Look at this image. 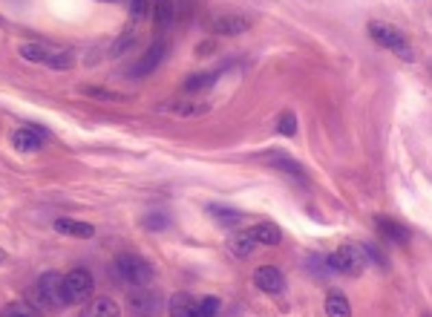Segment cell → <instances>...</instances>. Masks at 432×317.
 <instances>
[{
  "label": "cell",
  "instance_id": "cell-1",
  "mask_svg": "<svg viewBox=\"0 0 432 317\" xmlns=\"http://www.w3.org/2000/svg\"><path fill=\"white\" fill-rule=\"evenodd\" d=\"M32 297H35L38 306L52 309V312L69 306L66 294H64V277H61V274H55V271L40 274V280H38L35 288H32Z\"/></svg>",
  "mask_w": 432,
  "mask_h": 317
},
{
  "label": "cell",
  "instance_id": "cell-2",
  "mask_svg": "<svg viewBox=\"0 0 432 317\" xmlns=\"http://www.w3.org/2000/svg\"><path fill=\"white\" fill-rule=\"evenodd\" d=\"M116 274L130 283V286H147L153 280V266L142 254H133V251H121L116 257Z\"/></svg>",
  "mask_w": 432,
  "mask_h": 317
},
{
  "label": "cell",
  "instance_id": "cell-3",
  "mask_svg": "<svg viewBox=\"0 0 432 317\" xmlns=\"http://www.w3.org/2000/svg\"><path fill=\"white\" fill-rule=\"evenodd\" d=\"M329 268L338 274H360L366 268V248L360 245H340L338 251H331Z\"/></svg>",
  "mask_w": 432,
  "mask_h": 317
},
{
  "label": "cell",
  "instance_id": "cell-4",
  "mask_svg": "<svg viewBox=\"0 0 432 317\" xmlns=\"http://www.w3.org/2000/svg\"><path fill=\"white\" fill-rule=\"evenodd\" d=\"M66 303H90L92 297V274L87 268H75L64 277Z\"/></svg>",
  "mask_w": 432,
  "mask_h": 317
},
{
  "label": "cell",
  "instance_id": "cell-5",
  "mask_svg": "<svg viewBox=\"0 0 432 317\" xmlns=\"http://www.w3.org/2000/svg\"><path fill=\"white\" fill-rule=\"evenodd\" d=\"M369 35L374 44H381L386 49H392L395 55H403L407 61H412V52L407 47V40H403V35L395 29V26H386V23H369Z\"/></svg>",
  "mask_w": 432,
  "mask_h": 317
},
{
  "label": "cell",
  "instance_id": "cell-6",
  "mask_svg": "<svg viewBox=\"0 0 432 317\" xmlns=\"http://www.w3.org/2000/svg\"><path fill=\"white\" fill-rule=\"evenodd\" d=\"M254 286L259 288V292L280 294V292H285V274L277 266H259L254 271Z\"/></svg>",
  "mask_w": 432,
  "mask_h": 317
},
{
  "label": "cell",
  "instance_id": "cell-7",
  "mask_svg": "<svg viewBox=\"0 0 432 317\" xmlns=\"http://www.w3.org/2000/svg\"><path fill=\"white\" fill-rule=\"evenodd\" d=\"M47 142V133L40 127H21L12 133V144H15V150H21V153H35V150H40Z\"/></svg>",
  "mask_w": 432,
  "mask_h": 317
},
{
  "label": "cell",
  "instance_id": "cell-8",
  "mask_svg": "<svg viewBox=\"0 0 432 317\" xmlns=\"http://www.w3.org/2000/svg\"><path fill=\"white\" fill-rule=\"evenodd\" d=\"M374 225H378V231L383 233L386 240H392L395 245H407L409 242V228L403 223H398V219H392V216H386V214L374 216Z\"/></svg>",
  "mask_w": 432,
  "mask_h": 317
},
{
  "label": "cell",
  "instance_id": "cell-9",
  "mask_svg": "<svg viewBox=\"0 0 432 317\" xmlns=\"http://www.w3.org/2000/svg\"><path fill=\"white\" fill-rule=\"evenodd\" d=\"M164 40H153V44L147 47V52L138 58V64H136V70H133V75H147V73H153L156 66L162 64V58H164Z\"/></svg>",
  "mask_w": 432,
  "mask_h": 317
},
{
  "label": "cell",
  "instance_id": "cell-10",
  "mask_svg": "<svg viewBox=\"0 0 432 317\" xmlns=\"http://www.w3.org/2000/svg\"><path fill=\"white\" fill-rule=\"evenodd\" d=\"M55 231L64 233V237H75V240H90L92 233H95V228L90 223H81V219H66V216L55 219Z\"/></svg>",
  "mask_w": 432,
  "mask_h": 317
},
{
  "label": "cell",
  "instance_id": "cell-11",
  "mask_svg": "<svg viewBox=\"0 0 432 317\" xmlns=\"http://www.w3.org/2000/svg\"><path fill=\"white\" fill-rule=\"evenodd\" d=\"M170 317H202L199 300H193L190 294H173L170 297Z\"/></svg>",
  "mask_w": 432,
  "mask_h": 317
},
{
  "label": "cell",
  "instance_id": "cell-12",
  "mask_svg": "<svg viewBox=\"0 0 432 317\" xmlns=\"http://www.w3.org/2000/svg\"><path fill=\"white\" fill-rule=\"evenodd\" d=\"M81 317H121V309L110 297H95L84 306Z\"/></svg>",
  "mask_w": 432,
  "mask_h": 317
},
{
  "label": "cell",
  "instance_id": "cell-13",
  "mask_svg": "<svg viewBox=\"0 0 432 317\" xmlns=\"http://www.w3.org/2000/svg\"><path fill=\"white\" fill-rule=\"evenodd\" d=\"M248 26H251V21L242 15H222L214 21V32L216 35H240L248 29Z\"/></svg>",
  "mask_w": 432,
  "mask_h": 317
},
{
  "label": "cell",
  "instance_id": "cell-14",
  "mask_svg": "<svg viewBox=\"0 0 432 317\" xmlns=\"http://www.w3.org/2000/svg\"><path fill=\"white\" fill-rule=\"evenodd\" d=\"M159 110H167V113H173V116H202L211 107L205 101H164Z\"/></svg>",
  "mask_w": 432,
  "mask_h": 317
},
{
  "label": "cell",
  "instance_id": "cell-15",
  "mask_svg": "<svg viewBox=\"0 0 432 317\" xmlns=\"http://www.w3.org/2000/svg\"><path fill=\"white\" fill-rule=\"evenodd\" d=\"M251 240H254L257 245H277L283 240V233L274 223H259V225L251 228Z\"/></svg>",
  "mask_w": 432,
  "mask_h": 317
},
{
  "label": "cell",
  "instance_id": "cell-16",
  "mask_svg": "<svg viewBox=\"0 0 432 317\" xmlns=\"http://www.w3.org/2000/svg\"><path fill=\"white\" fill-rule=\"evenodd\" d=\"M326 314L329 317H352V306L343 292H329L326 294Z\"/></svg>",
  "mask_w": 432,
  "mask_h": 317
},
{
  "label": "cell",
  "instance_id": "cell-17",
  "mask_svg": "<svg viewBox=\"0 0 432 317\" xmlns=\"http://www.w3.org/2000/svg\"><path fill=\"white\" fill-rule=\"evenodd\" d=\"M219 81V73H196L185 81V90L188 92H202V90H211Z\"/></svg>",
  "mask_w": 432,
  "mask_h": 317
},
{
  "label": "cell",
  "instance_id": "cell-18",
  "mask_svg": "<svg viewBox=\"0 0 432 317\" xmlns=\"http://www.w3.org/2000/svg\"><path fill=\"white\" fill-rule=\"evenodd\" d=\"M254 245H257V242L251 240V231H240V233H233V237L228 240V248L233 251V257H248Z\"/></svg>",
  "mask_w": 432,
  "mask_h": 317
},
{
  "label": "cell",
  "instance_id": "cell-19",
  "mask_svg": "<svg viewBox=\"0 0 432 317\" xmlns=\"http://www.w3.org/2000/svg\"><path fill=\"white\" fill-rule=\"evenodd\" d=\"M266 164H271V168H277V170H285V173H291V176H305V168L300 162H294V159H288V156H268L266 159Z\"/></svg>",
  "mask_w": 432,
  "mask_h": 317
},
{
  "label": "cell",
  "instance_id": "cell-20",
  "mask_svg": "<svg viewBox=\"0 0 432 317\" xmlns=\"http://www.w3.org/2000/svg\"><path fill=\"white\" fill-rule=\"evenodd\" d=\"M207 214H211V216H216V219H219V223L225 225V228L240 225V219H242V214H240V211L225 208V205H211V208H207Z\"/></svg>",
  "mask_w": 432,
  "mask_h": 317
},
{
  "label": "cell",
  "instance_id": "cell-21",
  "mask_svg": "<svg viewBox=\"0 0 432 317\" xmlns=\"http://www.w3.org/2000/svg\"><path fill=\"white\" fill-rule=\"evenodd\" d=\"M0 317H40V312L32 303H9V306L0 309Z\"/></svg>",
  "mask_w": 432,
  "mask_h": 317
},
{
  "label": "cell",
  "instance_id": "cell-22",
  "mask_svg": "<svg viewBox=\"0 0 432 317\" xmlns=\"http://www.w3.org/2000/svg\"><path fill=\"white\" fill-rule=\"evenodd\" d=\"M153 9H156L159 29H164V26L173 21V0H153Z\"/></svg>",
  "mask_w": 432,
  "mask_h": 317
},
{
  "label": "cell",
  "instance_id": "cell-23",
  "mask_svg": "<svg viewBox=\"0 0 432 317\" xmlns=\"http://www.w3.org/2000/svg\"><path fill=\"white\" fill-rule=\"evenodd\" d=\"M21 58L32 61V64H47L49 52H47L44 47H40V44H21Z\"/></svg>",
  "mask_w": 432,
  "mask_h": 317
},
{
  "label": "cell",
  "instance_id": "cell-24",
  "mask_svg": "<svg viewBox=\"0 0 432 317\" xmlns=\"http://www.w3.org/2000/svg\"><path fill=\"white\" fill-rule=\"evenodd\" d=\"M47 64L52 66V70H69V66H73V52H69V49H64V52H49Z\"/></svg>",
  "mask_w": 432,
  "mask_h": 317
},
{
  "label": "cell",
  "instance_id": "cell-25",
  "mask_svg": "<svg viewBox=\"0 0 432 317\" xmlns=\"http://www.w3.org/2000/svg\"><path fill=\"white\" fill-rule=\"evenodd\" d=\"M277 130H280V136H297V116L291 110H285L280 121H277Z\"/></svg>",
  "mask_w": 432,
  "mask_h": 317
},
{
  "label": "cell",
  "instance_id": "cell-26",
  "mask_svg": "<svg viewBox=\"0 0 432 317\" xmlns=\"http://www.w3.org/2000/svg\"><path fill=\"white\" fill-rule=\"evenodd\" d=\"M150 6H153V0H130V15H133V21H147Z\"/></svg>",
  "mask_w": 432,
  "mask_h": 317
},
{
  "label": "cell",
  "instance_id": "cell-27",
  "mask_svg": "<svg viewBox=\"0 0 432 317\" xmlns=\"http://www.w3.org/2000/svg\"><path fill=\"white\" fill-rule=\"evenodd\" d=\"M167 225H170V219L164 214H147L144 216V228H150V231H164Z\"/></svg>",
  "mask_w": 432,
  "mask_h": 317
},
{
  "label": "cell",
  "instance_id": "cell-28",
  "mask_svg": "<svg viewBox=\"0 0 432 317\" xmlns=\"http://www.w3.org/2000/svg\"><path fill=\"white\" fill-rule=\"evenodd\" d=\"M199 309H202V317H216L219 300H216V297H202V300H199Z\"/></svg>",
  "mask_w": 432,
  "mask_h": 317
},
{
  "label": "cell",
  "instance_id": "cell-29",
  "mask_svg": "<svg viewBox=\"0 0 432 317\" xmlns=\"http://www.w3.org/2000/svg\"><path fill=\"white\" fill-rule=\"evenodd\" d=\"M133 40H136V35H133V32H127V35H121V38L116 40V47H113V49H110V52H113V55H121V52H127V49L133 47Z\"/></svg>",
  "mask_w": 432,
  "mask_h": 317
},
{
  "label": "cell",
  "instance_id": "cell-30",
  "mask_svg": "<svg viewBox=\"0 0 432 317\" xmlns=\"http://www.w3.org/2000/svg\"><path fill=\"white\" fill-rule=\"evenodd\" d=\"M3 259H6V251H3V248H0V266H3Z\"/></svg>",
  "mask_w": 432,
  "mask_h": 317
},
{
  "label": "cell",
  "instance_id": "cell-31",
  "mask_svg": "<svg viewBox=\"0 0 432 317\" xmlns=\"http://www.w3.org/2000/svg\"><path fill=\"white\" fill-rule=\"evenodd\" d=\"M104 3H121V0H104Z\"/></svg>",
  "mask_w": 432,
  "mask_h": 317
}]
</instances>
